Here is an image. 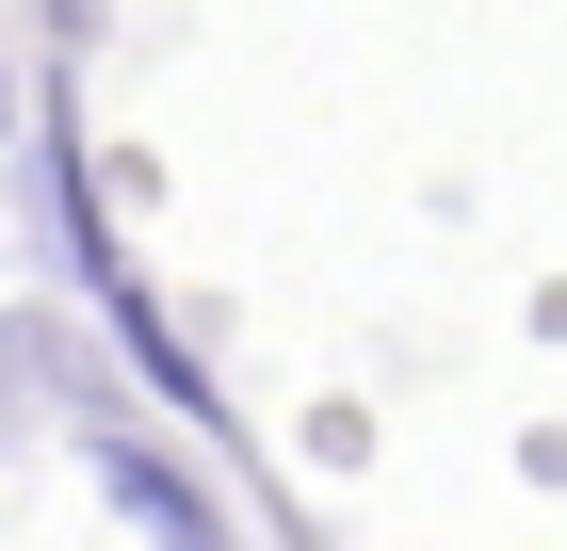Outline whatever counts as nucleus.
<instances>
[{"mask_svg":"<svg viewBox=\"0 0 567 551\" xmlns=\"http://www.w3.org/2000/svg\"><path fill=\"white\" fill-rule=\"evenodd\" d=\"M49 33H65V49H82V33H97V0H49Z\"/></svg>","mask_w":567,"mask_h":551,"instance_id":"39448f33","label":"nucleus"},{"mask_svg":"<svg viewBox=\"0 0 567 551\" xmlns=\"http://www.w3.org/2000/svg\"><path fill=\"white\" fill-rule=\"evenodd\" d=\"M33 422H65V406H49V325L0 308V438H33Z\"/></svg>","mask_w":567,"mask_h":551,"instance_id":"7ed1b4c3","label":"nucleus"},{"mask_svg":"<svg viewBox=\"0 0 567 551\" xmlns=\"http://www.w3.org/2000/svg\"><path fill=\"white\" fill-rule=\"evenodd\" d=\"M17 130H33V82H17V49H0V163H17Z\"/></svg>","mask_w":567,"mask_h":551,"instance_id":"20e7f679","label":"nucleus"},{"mask_svg":"<svg viewBox=\"0 0 567 551\" xmlns=\"http://www.w3.org/2000/svg\"><path fill=\"white\" fill-rule=\"evenodd\" d=\"M33 212H49V244H65V276H82V308H97V340L131 357L163 406H212V374H195V340L163 325V293L131 276V244H114V212H97V163H82V130L33 163Z\"/></svg>","mask_w":567,"mask_h":551,"instance_id":"f257e3e1","label":"nucleus"},{"mask_svg":"<svg viewBox=\"0 0 567 551\" xmlns=\"http://www.w3.org/2000/svg\"><path fill=\"white\" fill-rule=\"evenodd\" d=\"M65 438H82V487H97L114 519H131L146 551H244L227 487H212L195 455H178L163 422H131V406H97V389H82V406H65Z\"/></svg>","mask_w":567,"mask_h":551,"instance_id":"f03ea898","label":"nucleus"}]
</instances>
